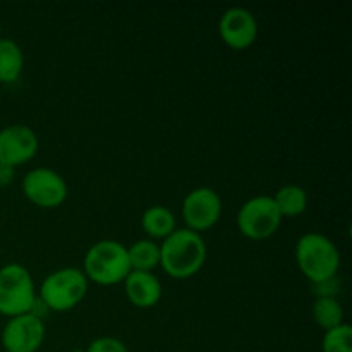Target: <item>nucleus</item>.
Masks as SVG:
<instances>
[{"mask_svg": "<svg viewBox=\"0 0 352 352\" xmlns=\"http://www.w3.org/2000/svg\"><path fill=\"white\" fill-rule=\"evenodd\" d=\"M206 243L201 234L189 229H175L160 244V267L165 274L177 280L191 278L206 261Z\"/></svg>", "mask_w": 352, "mask_h": 352, "instance_id": "nucleus-1", "label": "nucleus"}, {"mask_svg": "<svg viewBox=\"0 0 352 352\" xmlns=\"http://www.w3.org/2000/svg\"><path fill=\"white\" fill-rule=\"evenodd\" d=\"M296 263L311 284L337 277L340 268L339 248L325 234L306 232L296 244Z\"/></svg>", "mask_w": 352, "mask_h": 352, "instance_id": "nucleus-2", "label": "nucleus"}, {"mask_svg": "<svg viewBox=\"0 0 352 352\" xmlns=\"http://www.w3.org/2000/svg\"><path fill=\"white\" fill-rule=\"evenodd\" d=\"M82 274L96 285H117L131 274L127 246L113 239H103L93 244L82 260Z\"/></svg>", "mask_w": 352, "mask_h": 352, "instance_id": "nucleus-3", "label": "nucleus"}, {"mask_svg": "<svg viewBox=\"0 0 352 352\" xmlns=\"http://www.w3.org/2000/svg\"><path fill=\"white\" fill-rule=\"evenodd\" d=\"M89 282L82 270L74 267H65L52 272L43 278L38 289V298L47 306L48 311L64 313L71 311L81 305L88 294Z\"/></svg>", "mask_w": 352, "mask_h": 352, "instance_id": "nucleus-4", "label": "nucleus"}, {"mask_svg": "<svg viewBox=\"0 0 352 352\" xmlns=\"http://www.w3.org/2000/svg\"><path fill=\"white\" fill-rule=\"evenodd\" d=\"M38 299L30 270L21 263H7L0 268V315L12 316L31 313Z\"/></svg>", "mask_w": 352, "mask_h": 352, "instance_id": "nucleus-5", "label": "nucleus"}, {"mask_svg": "<svg viewBox=\"0 0 352 352\" xmlns=\"http://www.w3.org/2000/svg\"><path fill=\"white\" fill-rule=\"evenodd\" d=\"M282 215L274 198L267 195L254 196L243 203L236 217L239 232L251 241H265L274 236L282 223Z\"/></svg>", "mask_w": 352, "mask_h": 352, "instance_id": "nucleus-6", "label": "nucleus"}, {"mask_svg": "<svg viewBox=\"0 0 352 352\" xmlns=\"http://www.w3.org/2000/svg\"><path fill=\"white\" fill-rule=\"evenodd\" d=\"M23 195L38 208L52 210L67 199V182L58 172L47 167L31 168L21 182Z\"/></svg>", "mask_w": 352, "mask_h": 352, "instance_id": "nucleus-7", "label": "nucleus"}, {"mask_svg": "<svg viewBox=\"0 0 352 352\" xmlns=\"http://www.w3.org/2000/svg\"><path fill=\"white\" fill-rule=\"evenodd\" d=\"M181 213L186 229L201 234L215 227L220 220L222 199L215 189L201 186V188L192 189L191 192L186 195L181 206Z\"/></svg>", "mask_w": 352, "mask_h": 352, "instance_id": "nucleus-8", "label": "nucleus"}, {"mask_svg": "<svg viewBox=\"0 0 352 352\" xmlns=\"http://www.w3.org/2000/svg\"><path fill=\"white\" fill-rule=\"evenodd\" d=\"M0 340L6 352H36L45 340V322L33 313L7 318Z\"/></svg>", "mask_w": 352, "mask_h": 352, "instance_id": "nucleus-9", "label": "nucleus"}, {"mask_svg": "<svg viewBox=\"0 0 352 352\" xmlns=\"http://www.w3.org/2000/svg\"><path fill=\"white\" fill-rule=\"evenodd\" d=\"M40 148L38 134L24 124H10L0 129V164L17 168L28 164Z\"/></svg>", "mask_w": 352, "mask_h": 352, "instance_id": "nucleus-10", "label": "nucleus"}, {"mask_svg": "<svg viewBox=\"0 0 352 352\" xmlns=\"http://www.w3.org/2000/svg\"><path fill=\"white\" fill-rule=\"evenodd\" d=\"M219 33L223 43L234 50H246L258 38V21L244 7H230L220 16Z\"/></svg>", "mask_w": 352, "mask_h": 352, "instance_id": "nucleus-11", "label": "nucleus"}, {"mask_svg": "<svg viewBox=\"0 0 352 352\" xmlns=\"http://www.w3.org/2000/svg\"><path fill=\"white\" fill-rule=\"evenodd\" d=\"M122 284L127 301L136 308L148 309L160 302L162 282L153 272H131Z\"/></svg>", "mask_w": 352, "mask_h": 352, "instance_id": "nucleus-12", "label": "nucleus"}, {"mask_svg": "<svg viewBox=\"0 0 352 352\" xmlns=\"http://www.w3.org/2000/svg\"><path fill=\"white\" fill-rule=\"evenodd\" d=\"M141 229L151 241H164L177 229L175 215L164 205H151L141 215Z\"/></svg>", "mask_w": 352, "mask_h": 352, "instance_id": "nucleus-13", "label": "nucleus"}, {"mask_svg": "<svg viewBox=\"0 0 352 352\" xmlns=\"http://www.w3.org/2000/svg\"><path fill=\"white\" fill-rule=\"evenodd\" d=\"M24 54L23 48L12 38H0V82L10 85L23 74Z\"/></svg>", "mask_w": 352, "mask_h": 352, "instance_id": "nucleus-14", "label": "nucleus"}, {"mask_svg": "<svg viewBox=\"0 0 352 352\" xmlns=\"http://www.w3.org/2000/svg\"><path fill=\"white\" fill-rule=\"evenodd\" d=\"M131 272H153L160 267V244L151 239H140L127 246Z\"/></svg>", "mask_w": 352, "mask_h": 352, "instance_id": "nucleus-15", "label": "nucleus"}, {"mask_svg": "<svg viewBox=\"0 0 352 352\" xmlns=\"http://www.w3.org/2000/svg\"><path fill=\"white\" fill-rule=\"evenodd\" d=\"M280 212L282 219L285 217H298L308 208V192L298 184H287L278 189L275 196H272Z\"/></svg>", "mask_w": 352, "mask_h": 352, "instance_id": "nucleus-16", "label": "nucleus"}, {"mask_svg": "<svg viewBox=\"0 0 352 352\" xmlns=\"http://www.w3.org/2000/svg\"><path fill=\"white\" fill-rule=\"evenodd\" d=\"M311 316L318 327L323 330L336 329L344 322V308L337 298H316L313 302Z\"/></svg>", "mask_w": 352, "mask_h": 352, "instance_id": "nucleus-17", "label": "nucleus"}, {"mask_svg": "<svg viewBox=\"0 0 352 352\" xmlns=\"http://www.w3.org/2000/svg\"><path fill=\"white\" fill-rule=\"evenodd\" d=\"M323 352H352V327L349 323L327 330L322 339Z\"/></svg>", "mask_w": 352, "mask_h": 352, "instance_id": "nucleus-18", "label": "nucleus"}, {"mask_svg": "<svg viewBox=\"0 0 352 352\" xmlns=\"http://www.w3.org/2000/svg\"><path fill=\"white\" fill-rule=\"evenodd\" d=\"M85 352H129L126 344L116 337H98L91 340Z\"/></svg>", "mask_w": 352, "mask_h": 352, "instance_id": "nucleus-19", "label": "nucleus"}, {"mask_svg": "<svg viewBox=\"0 0 352 352\" xmlns=\"http://www.w3.org/2000/svg\"><path fill=\"white\" fill-rule=\"evenodd\" d=\"M311 285L316 298H337V294L340 292V280L337 277L327 278V280L316 282Z\"/></svg>", "mask_w": 352, "mask_h": 352, "instance_id": "nucleus-20", "label": "nucleus"}, {"mask_svg": "<svg viewBox=\"0 0 352 352\" xmlns=\"http://www.w3.org/2000/svg\"><path fill=\"white\" fill-rule=\"evenodd\" d=\"M14 177H16V168L0 164V188L9 186L14 181Z\"/></svg>", "mask_w": 352, "mask_h": 352, "instance_id": "nucleus-21", "label": "nucleus"}, {"mask_svg": "<svg viewBox=\"0 0 352 352\" xmlns=\"http://www.w3.org/2000/svg\"><path fill=\"white\" fill-rule=\"evenodd\" d=\"M69 352H85L82 349H74V351H69Z\"/></svg>", "mask_w": 352, "mask_h": 352, "instance_id": "nucleus-22", "label": "nucleus"}, {"mask_svg": "<svg viewBox=\"0 0 352 352\" xmlns=\"http://www.w3.org/2000/svg\"><path fill=\"white\" fill-rule=\"evenodd\" d=\"M0 38H2V24H0Z\"/></svg>", "mask_w": 352, "mask_h": 352, "instance_id": "nucleus-23", "label": "nucleus"}]
</instances>
